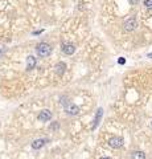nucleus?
Returning <instances> with one entry per match:
<instances>
[{
  "instance_id": "nucleus-17",
  "label": "nucleus",
  "mask_w": 152,
  "mask_h": 159,
  "mask_svg": "<svg viewBox=\"0 0 152 159\" xmlns=\"http://www.w3.org/2000/svg\"><path fill=\"white\" fill-rule=\"evenodd\" d=\"M148 57H149V58H152V53H149V55H148Z\"/></svg>"
},
{
  "instance_id": "nucleus-10",
  "label": "nucleus",
  "mask_w": 152,
  "mask_h": 159,
  "mask_svg": "<svg viewBox=\"0 0 152 159\" xmlns=\"http://www.w3.org/2000/svg\"><path fill=\"white\" fill-rule=\"evenodd\" d=\"M102 114H103V110H102V109H98L97 115H95V119H94V125H93V129H95V127L98 126L99 121H101V118H102Z\"/></svg>"
},
{
  "instance_id": "nucleus-2",
  "label": "nucleus",
  "mask_w": 152,
  "mask_h": 159,
  "mask_svg": "<svg viewBox=\"0 0 152 159\" xmlns=\"http://www.w3.org/2000/svg\"><path fill=\"white\" fill-rule=\"evenodd\" d=\"M123 27H124L126 31L131 32V31H134V29H136V27H138V21H136L135 17H130V19H127V20L124 21Z\"/></svg>"
},
{
  "instance_id": "nucleus-3",
  "label": "nucleus",
  "mask_w": 152,
  "mask_h": 159,
  "mask_svg": "<svg viewBox=\"0 0 152 159\" xmlns=\"http://www.w3.org/2000/svg\"><path fill=\"white\" fill-rule=\"evenodd\" d=\"M123 143H124V140L120 137H114L108 140V146L113 147V149H120V147L123 146Z\"/></svg>"
},
{
  "instance_id": "nucleus-9",
  "label": "nucleus",
  "mask_w": 152,
  "mask_h": 159,
  "mask_svg": "<svg viewBox=\"0 0 152 159\" xmlns=\"http://www.w3.org/2000/svg\"><path fill=\"white\" fill-rule=\"evenodd\" d=\"M46 140L45 139H36V140H33V143H32V147L34 150H38V149H41V147L45 145Z\"/></svg>"
},
{
  "instance_id": "nucleus-6",
  "label": "nucleus",
  "mask_w": 152,
  "mask_h": 159,
  "mask_svg": "<svg viewBox=\"0 0 152 159\" xmlns=\"http://www.w3.org/2000/svg\"><path fill=\"white\" fill-rule=\"evenodd\" d=\"M62 52L65 53V55H68V56H72L73 53L75 52V46H74L73 44H63Z\"/></svg>"
},
{
  "instance_id": "nucleus-7",
  "label": "nucleus",
  "mask_w": 152,
  "mask_h": 159,
  "mask_svg": "<svg viewBox=\"0 0 152 159\" xmlns=\"http://www.w3.org/2000/svg\"><path fill=\"white\" fill-rule=\"evenodd\" d=\"M36 58H34L33 56H28L27 57V69L28 70H32V69H34L36 68Z\"/></svg>"
},
{
  "instance_id": "nucleus-11",
  "label": "nucleus",
  "mask_w": 152,
  "mask_h": 159,
  "mask_svg": "<svg viewBox=\"0 0 152 159\" xmlns=\"http://www.w3.org/2000/svg\"><path fill=\"white\" fill-rule=\"evenodd\" d=\"M132 159H145V154L143 151H135L132 152Z\"/></svg>"
},
{
  "instance_id": "nucleus-15",
  "label": "nucleus",
  "mask_w": 152,
  "mask_h": 159,
  "mask_svg": "<svg viewBox=\"0 0 152 159\" xmlns=\"http://www.w3.org/2000/svg\"><path fill=\"white\" fill-rule=\"evenodd\" d=\"M40 33H42V31H36V32H33V34H40Z\"/></svg>"
},
{
  "instance_id": "nucleus-1",
  "label": "nucleus",
  "mask_w": 152,
  "mask_h": 159,
  "mask_svg": "<svg viewBox=\"0 0 152 159\" xmlns=\"http://www.w3.org/2000/svg\"><path fill=\"white\" fill-rule=\"evenodd\" d=\"M36 52H37V55L40 57H48L52 53V46L49 44H46V43H41V44L37 45Z\"/></svg>"
},
{
  "instance_id": "nucleus-14",
  "label": "nucleus",
  "mask_w": 152,
  "mask_h": 159,
  "mask_svg": "<svg viewBox=\"0 0 152 159\" xmlns=\"http://www.w3.org/2000/svg\"><path fill=\"white\" fill-rule=\"evenodd\" d=\"M128 2H130L132 5H135V4H138V3H139V0H128Z\"/></svg>"
},
{
  "instance_id": "nucleus-16",
  "label": "nucleus",
  "mask_w": 152,
  "mask_h": 159,
  "mask_svg": "<svg viewBox=\"0 0 152 159\" xmlns=\"http://www.w3.org/2000/svg\"><path fill=\"white\" fill-rule=\"evenodd\" d=\"M99 159H111V158H107V156H102V158H99Z\"/></svg>"
},
{
  "instance_id": "nucleus-12",
  "label": "nucleus",
  "mask_w": 152,
  "mask_h": 159,
  "mask_svg": "<svg viewBox=\"0 0 152 159\" xmlns=\"http://www.w3.org/2000/svg\"><path fill=\"white\" fill-rule=\"evenodd\" d=\"M144 5H145L147 8L152 9V0H145V2H144Z\"/></svg>"
},
{
  "instance_id": "nucleus-8",
  "label": "nucleus",
  "mask_w": 152,
  "mask_h": 159,
  "mask_svg": "<svg viewBox=\"0 0 152 159\" xmlns=\"http://www.w3.org/2000/svg\"><path fill=\"white\" fill-rule=\"evenodd\" d=\"M65 70H66L65 62H57V65H56V73H57L58 76H62L63 73H65Z\"/></svg>"
},
{
  "instance_id": "nucleus-13",
  "label": "nucleus",
  "mask_w": 152,
  "mask_h": 159,
  "mask_svg": "<svg viewBox=\"0 0 152 159\" xmlns=\"http://www.w3.org/2000/svg\"><path fill=\"white\" fill-rule=\"evenodd\" d=\"M118 62L120 64V65H123V64L126 62V60H124V58H123V57H120V58H119V61H118Z\"/></svg>"
},
{
  "instance_id": "nucleus-4",
  "label": "nucleus",
  "mask_w": 152,
  "mask_h": 159,
  "mask_svg": "<svg viewBox=\"0 0 152 159\" xmlns=\"http://www.w3.org/2000/svg\"><path fill=\"white\" fill-rule=\"evenodd\" d=\"M65 111L68 114H72V115H77L79 113V108L77 105H74V103H68L65 105Z\"/></svg>"
},
{
  "instance_id": "nucleus-5",
  "label": "nucleus",
  "mask_w": 152,
  "mask_h": 159,
  "mask_svg": "<svg viewBox=\"0 0 152 159\" xmlns=\"http://www.w3.org/2000/svg\"><path fill=\"white\" fill-rule=\"evenodd\" d=\"M50 118H52V113H50V110L44 109V110L40 111V114H38V119L41 121V122H48V121H50Z\"/></svg>"
}]
</instances>
